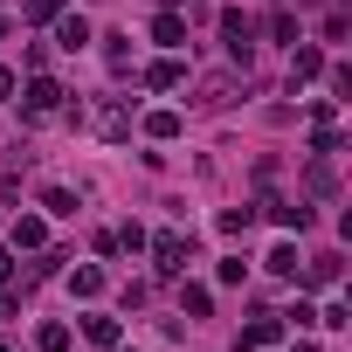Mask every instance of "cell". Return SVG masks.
Segmentation results:
<instances>
[{
	"instance_id": "obj_1",
	"label": "cell",
	"mask_w": 352,
	"mask_h": 352,
	"mask_svg": "<svg viewBox=\"0 0 352 352\" xmlns=\"http://www.w3.org/2000/svg\"><path fill=\"white\" fill-rule=\"evenodd\" d=\"M63 97H69V90H63L56 76H35V83H28V97H21V118H28V124H42V118H63Z\"/></svg>"
},
{
	"instance_id": "obj_2",
	"label": "cell",
	"mask_w": 352,
	"mask_h": 352,
	"mask_svg": "<svg viewBox=\"0 0 352 352\" xmlns=\"http://www.w3.org/2000/svg\"><path fill=\"white\" fill-rule=\"evenodd\" d=\"M221 35H228V56H235V69H249V63H256V21H249L242 8H228V14H221Z\"/></svg>"
},
{
	"instance_id": "obj_3",
	"label": "cell",
	"mask_w": 352,
	"mask_h": 352,
	"mask_svg": "<svg viewBox=\"0 0 352 352\" xmlns=\"http://www.w3.org/2000/svg\"><path fill=\"white\" fill-rule=\"evenodd\" d=\"M90 124H97V138L124 145V138H131V97H104V104L90 111Z\"/></svg>"
},
{
	"instance_id": "obj_4",
	"label": "cell",
	"mask_w": 352,
	"mask_h": 352,
	"mask_svg": "<svg viewBox=\"0 0 352 352\" xmlns=\"http://www.w3.org/2000/svg\"><path fill=\"white\" fill-rule=\"evenodd\" d=\"M276 338H283V318H276V311H256V318L242 324V338H235V345H242V352H270Z\"/></svg>"
},
{
	"instance_id": "obj_5",
	"label": "cell",
	"mask_w": 352,
	"mask_h": 352,
	"mask_svg": "<svg viewBox=\"0 0 352 352\" xmlns=\"http://www.w3.org/2000/svg\"><path fill=\"white\" fill-rule=\"evenodd\" d=\"M187 249H194V242H187V235H173V228L152 235V263H159V276H180V270H187Z\"/></svg>"
},
{
	"instance_id": "obj_6",
	"label": "cell",
	"mask_w": 352,
	"mask_h": 352,
	"mask_svg": "<svg viewBox=\"0 0 352 352\" xmlns=\"http://www.w3.org/2000/svg\"><path fill=\"white\" fill-rule=\"evenodd\" d=\"M90 42H97V35H90V21H83V14H56V49H69V56H76V49H90Z\"/></svg>"
},
{
	"instance_id": "obj_7",
	"label": "cell",
	"mask_w": 352,
	"mask_h": 352,
	"mask_svg": "<svg viewBox=\"0 0 352 352\" xmlns=\"http://www.w3.org/2000/svg\"><path fill=\"white\" fill-rule=\"evenodd\" d=\"M304 194H311V201H331V194H338V173H331V159H311V166H304Z\"/></svg>"
},
{
	"instance_id": "obj_8",
	"label": "cell",
	"mask_w": 352,
	"mask_h": 352,
	"mask_svg": "<svg viewBox=\"0 0 352 352\" xmlns=\"http://www.w3.org/2000/svg\"><path fill=\"white\" fill-rule=\"evenodd\" d=\"M318 69H324V56H318L311 42H290V90H297V83H311Z\"/></svg>"
},
{
	"instance_id": "obj_9",
	"label": "cell",
	"mask_w": 352,
	"mask_h": 352,
	"mask_svg": "<svg viewBox=\"0 0 352 352\" xmlns=\"http://www.w3.org/2000/svg\"><path fill=\"white\" fill-rule=\"evenodd\" d=\"M263 208H270V221H276V228H290V235H304V228H311V208H304V201H263Z\"/></svg>"
},
{
	"instance_id": "obj_10",
	"label": "cell",
	"mask_w": 352,
	"mask_h": 352,
	"mask_svg": "<svg viewBox=\"0 0 352 352\" xmlns=\"http://www.w3.org/2000/svg\"><path fill=\"white\" fill-rule=\"evenodd\" d=\"M42 242H49L42 214H14V235H8V249H42Z\"/></svg>"
},
{
	"instance_id": "obj_11",
	"label": "cell",
	"mask_w": 352,
	"mask_h": 352,
	"mask_svg": "<svg viewBox=\"0 0 352 352\" xmlns=\"http://www.w3.org/2000/svg\"><path fill=\"white\" fill-rule=\"evenodd\" d=\"M83 338H90V345H104V352H118V345H124L118 318H104V311H97V318H83Z\"/></svg>"
},
{
	"instance_id": "obj_12",
	"label": "cell",
	"mask_w": 352,
	"mask_h": 352,
	"mask_svg": "<svg viewBox=\"0 0 352 352\" xmlns=\"http://www.w3.org/2000/svg\"><path fill=\"white\" fill-rule=\"evenodd\" d=\"M152 42H159V49H187V21L173 14V8H166V14L152 21Z\"/></svg>"
},
{
	"instance_id": "obj_13",
	"label": "cell",
	"mask_w": 352,
	"mask_h": 352,
	"mask_svg": "<svg viewBox=\"0 0 352 352\" xmlns=\"http://www.w3.org/2000/svg\"><path fill=\"white\" fill-rule=\"evenodd\" d=\"M180 83H187V69H180V63H173V56L145 69V90H180Z\"/></svg>"
},
{
	"instance_id": "obj_14",
	"label": "cell",
	"mask_w": 352,
	"mask_h": 352,
	"mask_svg": "<svg viewBox=\"0 0 352 352\" xmlns=\"http://www.w3.org/2000/svg\"><path fill=\"white\" fill-rule=\"evenodd\" d=\"M180 131H187L180 111H152V118H145V138H159V145H166V138H180Z\"/></svg>"
},
{
	"instance_id": "obj_15",
	"label": "cell",
	"mask_w": 352,
	"mask_h": 352,
	"mask_svg": "<svg viewBox=\"0 0 352 352\" xmlns=\"http://www.w3.org/2000/svg\"><path fill=\"white\" fill-rule=\"evenodd\" d=\"M297 263H304V256H297V242H276V249L263 256V270H270V276H297Z\"/></svg>"
},
{
	"instance_id": "obj_16",
	"label": "cell",
	"mask_w": 352,
	"mask_h": 352,
	"mask_svg": "<svg viewBox=\"0 0 352 352\" xmlns=\"http://www.w3.org/2000/svg\"><path fill=\"white\" fill-rule=\"evenodd\" d=\"M338 270H345L338 256H311V270H297V276H304L311 290H324V283H338Z\"/></svg>"
},
{
	"instance_id": "obj_17",
	"label": "cell",
	"mask_w": 352,
	"mask_h": 352,
	"mask_svg": "<svg viewBox=\"0 0 352 352\" xmlns=\"http://www.w3.org/2000/svg\"><path fill=\"white\" fill-rule=\"evenodd\" d=\"M180 311H187V318H208V311H214V290H208V283H187V290H180Z\"/></svg>"
},
{
	"instance_id": "obj_18",
	"label": "cell",
	"mask_w": 352,
	"mask_h": 352,
	"mask_svg": "<svg viewBox=\"0 0 352 352\" xmlns=\"http://www.w3.org/2000/svg\"><path fill=\"white\" fill-rule=\"evenodd\" d=\"M201 104H208V111L235 104V83H228V76H208V83H201Z\"/></svg>"
},
{
	"instance_id": "obj_19",
	"label": "cell",
	"mask_w": 352,
	"mask_h": 352,
	"mask_svg": "<svg viewBox=\"0 0 352 352\" xmlns=\"http://www.w3.org/2000/svg\"><path fill=\"white\" fill-rule=\"evenodd\" d=\"M104 63H111V76H124V69H131V49H124V35H104Z\"/></svg>"
},
{
	"instance_id": "obj_20",
	"label": "cell",
	"mask_w": 352,
	"mask_h": 352,
	"mask_svg": "<svg viewBox=\"0 0 352 352\" xmlns=\"http://www.w3.org/2000/svg\"><path fill=\"white\" fill-rule=\"evenodd\" d=\"M69 290H76V297H97V290H104V270H97V263H83V270L69 276Z\"/></svg>"
},
{
	"instance_id": "obj_21",
	"label": "cell",
	"mask_w": 352,
	"mask_h": 352,
	"mask_svg": "<svg viewBox=\"0 0 352 352\" xmlns=\"http://www.w3.org/2000/svg\"><path fill=\"white\" fill-rule=\"evenodd\" d=\"M35 352H69V324H42L35 331Z\"/></svg>"
},
{
	"instance_id": "obj_22",
	"label": "cell",
	"mask_w": 352,
	"mask_h": 352,
	"mask_svg": "<svg viewBox=\"0 0 352 352\" xmlns=\"http://www.w3.org/2000/svg\"><path fill=\"white\" fill-rule=\"evenodd\" d=\"M56 14H63V0H21V21H35V28L56 21Z\"/></svg>"
},
{
	"instance_id": "obj_23",
	"label": "cell",
	"mask_w": 352,
	"mask_h": 352,
	"mask_svg": "<svg viewBox=\"0 0 352 352\" xmlns=\"http://www.w3.org/2000/svg\"><path fill=\"white\" fill-rule=\"evenodd\" d=\"M270 42H304V35H297V14H290V8H283V14H270Z\"/></svg>"
},
{
	"instance_id": "obj_24",
	"label": "cell",
	"mask_w": 352,
	"mask_h": 352,
	"mask_svg": "<svg viewBox=\"0 0 352 352\" xmlns=\"http://www.w3.org/2000/svg\"><path fill=\"white\" fill-rule=\"evenodd\" d=\"M42 208H49V214H76V194H69V187H42Z\"/></svg>"
},
{
	"instance_id": "obj_25",
	"label": "cell",
	"mask_w": 352,
	"mask_h": 352,
	"mask_svg": "<svg viewBox=\"0 0 352 352\" xmlns=\"http://www.w3.org/2000/svg\"><path fill=\"white\" fill-rule=\"evenodd\" d=\"M249 221H256V208H221V235H249Z\"/></svg>"
},
{
	"instance_id": "obj_26",
	"label": "cell",
	"mask_w": 352,
	"mask_h": 352,
	"mask_svg": "<svg viewBox=\"0 0 352 352\" xmlns=\"http://www.w3.org/2000/svg\"><path fill=\"white\" fill-rule=\"evenodd\" d=\"M345 35H352V14L331 8V14H324V42H345Z\"/></svg>"
},
{
	"instance_id": "obj_27",
	"label": "cell",
	"mask_w": 352,
	"mask_h": 352,
	"mask_svg": "<svg viewBox=\"0 0 352 352\" xmlns=\"http://www.w3.org/2000/svg\"><path fill=\"white\" fill-rule=\"evenodd\" d=\"M21 166H28V145H8V152H0V173H8V180H14Z\"/></svg>"
},
{
	"instance_id": "obj_28",
	"label": "cell",
	"mask_w": 352,
	"mask_h": 352,
	"mask_svg": "<svg viewBox=\"0 0 352 352\" xmlns=\"http://www.w3.org/2000/svg\"><path fill=\"white\" fill-rule=\"evenodd\" d=\"M111 235H118V249H145V228H138V221H124V228H111Z\"/></svg>"
},
{
	"instance_id": "obj_29",
	"label": "cell",
	"mask_w": 352,
	"mask_h": 352,
	"mask_svg": "<svg viewBox=\"0 0 352 352\" xmlns=\"http://www.w3.org/2000/svg\"><path fill=\"white\" fill-rule=\"evenodd\" d=\"M283 324H297V331H304V324H318V311H311V304H304V297H297V304H290V311H283Z\"/></svg>"
},
{
	"instance_id": "obj_30",
	"label": "cell",
	"mask_w": 352,
	"mask_h": 352,
	"mask_svg": "<svg viewBox=\"0 0 352 352\" xmlns=\"http://www.w3.org/2000/svg\"><path fill=\"white\" fill-rule=\"evenodd\" d=\"M318 324H324V331H345L352 318H345V304H324V311H318Z\"/></svg>"
},
{
	"instance_id": "obj_31",
	"label": "cell",
	"mask_w": 352,
	"mask_h": 352,
	"mask_svg": "<svg viewBox=\"0 0 352 352\" xmlns=\"http://www.w3.org/2000/svg\"><path fill=\"white\" fill-rule=\"evenodd\" d=\"M0 283H14V249H0Z\"/></svg>"
},
{
	"instance_id": "obj_32",
	"label": "cell",
	"mask_w": 352,
	"mask_h": 352,
	"mask_svg": "<svg viewBox=\"0 0 352 352\" xmlns=\"http://www.w3.org/2000/svg\"><path fill=\"white\" fill-rule=\"evenodd\" d=\"M0 97H14V69H0Z\"/></svg>"
},
{
	"instance_id": "obj_33",
	"label": "cell",
	"mask_w": 352,
	"mask_h": 352,
	"mask_svg": "<svg viewBox=\"0 0 352 352\" xmlns=\"http://www.w3.org/2000/svg\"><path fill=\"white\" fill-rule=\"evenodd\" d=\"M297 8H324V0H297Z\"/></svg>"
},
{
	"instance_id": "obj_34",
	"label": "cell",
	"mask_w": 352,
	"mask_h": 352,
	"mask_svg": "<svg viewBox=\"0 0 352 352\" xmlns=\"http://www.w3.org/2000/svg\"><path fill=\"white\" fill-rule=\"evenodd\" d=\"M118 352H138V345H118Z\"/></svg>"
}]
</instances>
